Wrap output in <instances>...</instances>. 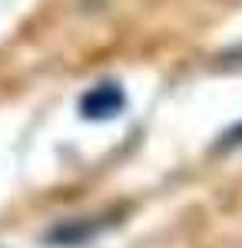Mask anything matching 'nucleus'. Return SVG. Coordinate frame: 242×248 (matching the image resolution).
<instances>
[{"instance_id":"nucleus-1","label":"nucleus","mask_w":242,"mask_h":248,"mask_svg":"<svg viewBox=\"0 0 242 248\" xmlns=\"http://www.w3.org/2000/svg\"><path fill=\"white\" fill-rule=\"evenodd\" d=\"M123 106H126V96L116 83H100L80 99V113L86 119H113L123 113Z\"/></svg>"},{"instance_id":"nucleus-2","label":"nucleus","mask_w":242,"mask_h":248,"mask_svg":"<svg viewBox=\"0 0 242 248\" xmlns=\"http://www.w3.org/2000/svg\"><path fill=\"white\" fill-rule=\"evenodd\" d=\"M93 235H96L93 222H63V225L47 232V242L60 248H73V245H86Z\"/></svg>"}]
</instances>
